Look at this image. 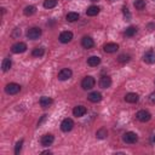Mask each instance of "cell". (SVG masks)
Returning a JSON list of instances; mask_svg holds the SVG:
<instances>
[{
	"label": "cell",
	"instance_id": "obj_3",
	"mask_svg": "<svg viewBox=\"0 0 155 155\" xmlns=\"http://www.w3.org/2000/svg\"><path fill=\"white\" fill-rule=\"evenodd\" d=\"M122 140L126 143V144H134L137 140H138V136L132 132V131H128V132H125L122 134Z\"/></svg>",
	"mask_w": 155,
	"mask_h": 155
},
{
	"label": "cell",
	"instance_id": "obj_22",
	"mask_svg": "<svg viewBox=\"0 0 155 155\" xmlns=\"http://www.w3.org/2000/svg\"><path fill=\"white\" fill-rule=\"evenodd\" d=\"M79 17H80V16H79L78 12H68L65 18H67L68 22H75V21L79 19Z\"/></svg>",
	"mask_w": 155,
	"mask_h": 155
},
{
	"label": "cell",
	"instance_id": "obj_14",
	"mask_svg": "<svg viewBox=\"0 0 155 155\" xmlns=\"http://www.w3.org/2000/svg\"><path fill=\"white\" fill-rule=\"evenodd\" d=\"M98 85H99V87H102V88H108V87H110V85H111V79H110L109 76H107V75H103V76L99 79Z\"/></svg>",
	"mask_w": 155,
	"mask_h": 155
},
{
	"label": "cell",
	"instance_id": "obj_35",
	"mask_svg": "<svg viewBox=\"0 0 155 155\" xmlns=\"http://www.w3.org/2000/svg\"><path fill=\"white\" fill-rule=\"evenodd\" d=\"M92 1H97V0H92Z\"/></svg>",
	"mask_w": 155,
	"mask_h": 155
},
{
	"label": "cell",
	"instance_id": "obj_26",
	"mask_svg": "<svg viewBox=\"0 0 155 155\" xmlns=\"http://www.w3.org/2000/svg\"><path fill=\"white\" fill-rule=\"evenodd\" d=\"M57 6V0H45L44 1V7L45 8H53Z\"/></svg>",
	"mask_w": 155,
	"mask_h": 155
},
{
	"label": "cell",
	"instance_id": "obj_13",
	"mask_svg": "<svg viewBox=\"0 0 155 155\" xmlns=\"http://www.w3.org/2000/svg\"><path fill=\"white\" fill-rule=\"evenodd\" d=\"M103 48H104V51L107 53H114V52H116L119 50V45L115 44V42H108V44H105L103 46Z\"/></svg>",
	"mask_w": 155,
	"mask_h": 155
},
{
	"label": "cell",
	"instance_id": "obj_10",
	"mask_svg": "<svg viewBox=\"0 0 155 155\" xmlns=\"http://www.w3.org/2000/svg\"><path fill=\"white\" fill-rule=\"evenodd\" d=\"M53 140H54V137H53L51 133H46V134H44V136L41 137L40 143H41L42 147H48V145H51V144L53 143Z\"/></svg>",
	"mask_w": 155,
	"mask_h": 155
},
{
	"label": "cell",
	"instance_id": "obj_28",
	"mask_svg": "<svg viewBox=\"0 0 155 155\" xmlns=\"http://www.w3.org/2000/svg\"><path fill=\"white\" fill-rule=\"evenodd\" d=\"M133 6L137 8V10H143L145 7V1L144 0H136L133 2Z\"/></svg>",
	"mask_w": 155,
	"mask_h": 155
},
{
	"label": "cell",
	"instance_id": "obj_4",
	"mask_svg": "<svg viewBox=\"0 0 155 155\" xmlns=\"http://www.w3.org/2000/svg\"><path fill=\"white\" fill-rule=\"evenodd\" d=\"M19 91H21V86L18 84H16V82H10V84H7L5 86V92L7 94H16Z\"/></svg>",
	"mask_w": 155,
	"mask_h": 155
},
{
	"label": "cell",
	"instance_id": "obj_29",
	"mask_svg": "<svg viewBox=\"0 0 155 155\" xmlns=\"http://www.w3.org/2000/svg\"><path fill=\"white\" fill-rule=\"evenodd\" d=\"M22 145H23V139H21L19 142L16 143V147H15V154H16V155H18V154L21 153V150H22Z\"/></svg>",
	"mask_w": 155,
	"mask_h": 155
},
{
	"label": "cell",
	"instance_id": "obj_12",
	"mask_svg": "<svg viewBox=\"0 0 155 155\" xmlns=\"http://www.w3.org/2000/svg\"><path fill=\"white\" fill-rule=\"evenodd\" d=\"M81 45L84 48H92L94 46V41L91 36H84L81 39Z\"/></svg>",
	"mask_w": 155,
	"mask_h": 155
},
{
	"label": "cell",
	"instance_id": "obj_6",
	"mask_svg": "<svg viewBox=\"0 0 155 155\" xmlns=\"http://www.w3.org/2000/svg\"><path fill=\"white\" fill-rule=\"evenodd\" d=\"M136 117L140 122H147V121H149L151 119V115H150V113L148 110H139V111H137Z\"/></svg>",
	"mask_w": 155,
	"mask_h": 155
},
{
	"label": "cell",
	"instance_id": "obj_31",
	"mask_svg": "<svg viewBox=\"0 0 155 155\" xmlns=\"http://www.w3.org/2000/svg\"><path fill=\"white\" fill-rule=\"evenodd\" d=\"M122 11H124V15H125V18H126V21H128V19H130V17H131L128 8H127V7H124V8H122Z\"/></svg>",
	"mask_w": 155,
	"mask_h": 155
},
{
	"label": "cell",
	"instance_id": "obj_5",
	"mask_svg": "<svg viewBox=\"0 0 155 155\" xmlns=\"http://www.w3.org/2000/svg\"><path fill=\"white\" fill-rule=\"evenodd\" d=\"M73 127H74V121H73L71 119H69V117L64 119V120L61 122V130H62L63 132H69V131L73 130Z\"/></svg>",
	"mask_w": 155,
	"mask_h": 155
},
{
	"label": "cell",
	"instance_id": "obj_17",
	"mask_svg": "<svg viewBox=\"0 0 155 155\" xmlns=\"http://www.w3.org/2000/svg\"><path fill=\"white\" fill-rule=\"evenodd\" d=\"M138 99H139V96L137 93H134V92H128L125 96V101L127 103H137Z\"/></svg>",
	"mask_w": 155,
	"mask_h": 155
},
{
	"label": "cell",
	"instance_id": "obj_25",
	"mask_svg": "<svg viewBox=\"0 0 155 155\" xmlns=\"http://www.w3.org/2000/svg\"><path fill=\"white\" fill-rule=\"evenodd\" d=\"M107 136H108V131H107L104 127L99 128V130L96 132V137H97V138H99V139H104Z\"/></svg>",
	"mask_w": 155,
	"mask_h": 155
},
{
	"label": "cell",
	"instance_id": "obj_9",
	"mask_svg": "<svg viewBox=\"0 0 155 155\" xmlns=\"http://www.w3.org/2000/svg\"><path fill=\"white\" fill-rule=\"evenodd\" d=\"M59 41L62 42V44H68V42H70L71 41V39H73V33L71 31H69V30H65V31H62L61 34H59Z\"/></svg>",
	"mask_w": 155,
	"mask_h": 155
},
{
	"label": "cell",
	"instance_id": "obj_18",
	"mask_svg": "<svg viewBox=\"0 0 155 155\" xmlns=\"http://www.w3.org/2000/svg\"><path fill=\"white\" fill-rule=\"evenodd\" d=\"M52 98L51 97H47V96H42L41 98H40V101H39V103H40V105L42 107V108H47V107H50L51 104H52Z\"/></svg>",
	"mask_w": 155,
	"mask_h": 155
},
{
	"label": "cell",
	"instance_id": "obj_27",
	"mask_svg": "<svg viewBox=\"0 0 155 155\" xmlns=\"http://www.w3.org/2000/svg\"><path fill=\"white\" fill-rule=\"evenodd\" d=\"M136 33H137V28H136V27H133V25L128 27V28L125 30V35H126V36H128V38L133 36Z\"/></svg>",
	"mask_w": 155,
	"mask_h": 155
},
{
	"label": "cell",
	"instance_id": "obj_1",
	"mask_svg": "<svg viewBox=\"0 0 155 155\" xmlns=\"http://www.w3.org/2000/svg\"><path fill=\"white\" fill-rule=\"evenodd\" d=\"M41 29L39 27H31L27 30V38L30 39V40H36L41 36Z\"/></svg>",
	"mask_w": 155,
	"mask_h": 155
},
{
	"label": "cell",
	"instance_id": "obj_21",
	"mask_svg": "<svg viewBox=\"0 0 155 155\" xmlns=\"http://www.w3.org/2000/svg\"><path fill=\"white\" fill-rule=\"evenodd\" d=\"M35 12H36V7L33 6V5H29V6H27V7L23 10V13H24L25 16H33Z\"/></svg>",
	"mask_w": 155,
	"mask_h": 155
},
{
	"label": "cell",
	"instance_id": "obj_19",
	"mask_svg": "<svg viewBox=\"0 0 155 155\" xmlns=\"http://www.w3.org/2000/svg\"><path fill=\"white\" fill-rule=\"evenodd\" d=\"M101 63V58L98 56H91L87 58V64L90 67H97Z\"/></svg>",
	"mask_w": 155,
	"mask_h": 155
},
{
	"label": "cell",
	"instance_id": "obj_15",
	"mask_svg": "<svg viewBox=\"0 0 155 155\" xmlns=\"http://www.w3.org/2000/svg\"><path fill=\"white\" fill-rule=\"evenodd\" d=\"M86 111H87V109H86L84 105H76V107L73 109V114H74V116H76V117L84 116V115L86 114Z\"/></svg>",
	"mask_w": 155,
	"mask_h": 155
},
{
	"label": "cell",
	"instance_id": "obj_24",
	"mask_svg": "<svg viewBox=\"0 0 155 155\" xmlns=\"http://www.w3.org/2000/svg\"><path fill=\"white\" fill-rule=\"evenodd\" d=\"M11 65H12V62H11V59H10V58H5V59L2 61V64H1L2 71H7V70H10Z\"/></svg>",
	"mask_w": 155,
	"mask_h": 155
},
{
	"label": "cell",
	"instance_id": "obj_16",
	"mask_svg": "<svg viewBox=\"0 0 155 155\" xmlns=\"http://www.w3.org/2000/svg\"><path fill=\"white\" fill-rule=\"evenodd\" d=\"M87 98H88V101L92 102V103H98V102L102 101V94H101L99 92H97V91H93V92H91V93L87 96Z\"/></svg>",
	"mask_w": 155,
	"mask_h": 155
},
{
	"label": "cell",
	"instance_id": "obj_2",
	"mask_svg": "<svg viewBox=\"0 0 155 155\" xmlns=\"http://www.w3.org/2000/svg\"><path fill=\"white\" fill-rule=\"evenodd\" d=\"M94 85H96V80L92 78V76H90V75H87V76H85L84 79H82V81H81V87L84 88V90H92L93 87H94Z\"/></svg>",
	"mask_w": 155,
	"mask_h": 155
},
{
	"label": "cell",
	"instance_id": "obj_8",
	"mask_svg": "<svg viewBox=\"0 0 155 155\" xmlns=\"http://www.w3.org/2000/svg\"><path fill=\"white\" fill-rule=\"evenodd\" d=\"M73 75V71L69 69V68H63L59 73H58V80L61 81H65L68 79H70Z\"/></svg>",
	"mask_w": 155,
	"mask_h": 155
},
{
	"label": "cell",
	"instance_id": "obj_11",
	"mask_svg": "<svg viewBox=\"0 0 155 155\" xmlns=\"http://www.w3.org/2000/svg\"><path fill=\"white\" fill-rule=\"evenodd\" d=\"M143 61L148 64H153L155 63V52L153 50H149L147 51L144 54H143Z\"/></svg>",
	"mask_w": 155,
	"mask_h": 155
},
{
	"label": "cell",
	"instance_id": "obj_7",
	"mask_svg": "<svg viewBox=\"0 0 155 155\" xmlns=\"http://www.w3.org/2000/svg\"><path fill=\"white\" fill-rule=\"evenodd\" d=\"M11 51H12L13 53H23V52L27 51V45H25L24 42H21V41H19V42H16V44L12 45Z\"/></svg>",
	"mask_w": 155,
	"mask_h": 155
},
{
	"label": "cell",
	"instance_id": "obj_30",
	"mask_svg": "<svg viewBox=\"0 0 155 155\" xmlns=\"http://www.w3.org/2000/svg\"><path fill=\"white\" fill-rule=\"evenodd\" d=\"M130 54H120L119 57H117V61L120 62V63H125V62H128L130 61Z\"/></svg>",
	"mask_w": 155,
	"mask_h": 155
},
{
	"label": "cell",
	"instance_id": "obj_20",
	"mask_svg": "<svg viewBox=\"0 0 155 155\" xmlns=\"http://www.w3.org/2000/svg\"><path fill=\"white\" fill-rule=\"evenodd\" d=\"M99 7L98 6H94V5H92V6H90V7H87V10H86V15L87 16H97L98 13H99Z\"/></svg>",
	"mask_w": 155,
	"mask_h": 155
},
{
	"label": "cell",
	"instance_id": "obj_23",
	"mask_svg": "<svg viewBox=\"0 0 155 155\" xmlns=\"http://www.w3.org/2000/svg\"><path fill=\"white\" fill-rule=\"evenodd\" d=\"M44 53H45V48L44 47H35L33 51H31V54L34 56V57H41V56H44Z\"/></svg>",
	"mask_w": 155,
	"mask_h": 155
},
{
	"label": "cell",
	"instance_id": "obj_34",
	"mask_svg": "<svg viewBox=\"0 0 155 155\" xmlns=\"http://www.w3.org/2000/svg\"><path fill=\"white\" fill-rule=\"evenodd\" d=\"M153 140H154V142H155V136H154V138H153Z\"/></svg>",
	"mask_w": 155,
	"mask_h": 155
},
{
	"label": "cell",
	"instance_id": "obj_32",
	"mask_svg": "<svg viewBox=\"0 0 155 155\" xmlns=\"http://www.w3.org/2000/svg\"><path fill=\"white\" fill-rule=\"evenodd\" d=\"M150 101L151 102H155V93H151L150 94Z\"/></svg>",
	"mask_w": 155,
	"mask_h": 155
},
{
	"label": "cell",
	"instance_id": "obj_33",
	"mask_svg": "<svg viewBox=\"0 0 155 155\" xmlns=\"http://www.w3.org/2000/svg\"><path fill=\"white\" fill-rule=\"evenodd\" d=\"M41 154H51V151H50V150H45V151H42Z\"/></svg>",
	"mask_w": 155,
	"mask_h": 155
}]
</instances>
